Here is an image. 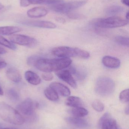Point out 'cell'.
Here are the masks:
<instances>
[{
  "label": "cell",
  "instance_id": "6da1fadb",
  "mask_svg": "<svg viewBox=\"0 0 129 129\" xmlns=\"http://www.w3.org/2000/svg\"><path fill=\"white\" fill-rule=\"evenodd\" d=\"M72 60L69 58L60 59H44L40 58L36 63L35 67L45 73H50L65 69L69 67Z\"/></svg>",
  "mask_w": 129,
  "mask_h": 129
},
{
  "label": "cell",
  "instance_id": "7a4b0ae2",
  "mask_svg": "<svg viewBox=\"0 0 129 129\" xmlns=\"http://www.w3.org/2000/svg\"><path fill=\"white\" fill-rule=\"evenodd\" d=\"M0 119L15 125L25 122L24 118L16 110L4 102H0Z\"/></svg>",
  "mask_w": 129,
  "mask_h": 129
},
{
  "label": "cell",
  "instance_id": "3957f363",
  "mask_svg": "<svg viewBox=\"0 0 129 129\" xmlns=\"http://www.w3.org/2000/svg\"><path fill=\"white\" fill-rule=\"evenodd\" d=\"M53 55L62 58L78 57L87 59L90 57V54L88 51L77 48H72L66 46L57 47L52 50Z\"/></svg>",
  "mask_w": 129,
  "mask_h": 129
},
{
  "label": "cell",
  "instance_id": "277c9868",
  "mask_svg": "<svg viewBox=\"0 0 129 129\" xmlns=\"http://www.w3.org/2000/svg\"><path fill=\"white\" fill-rule=\"evenodd\" d=\"M115 89L113 80L107 77H101L96 81L95 91L98 94L108 96L113 94Z\"/></svg>",
  "mask_w": 129,
  "mask_h": 129
},
{
  "label": "cell",
  "instance_id": "5b68a950",
  "mask_svg": "<svg viewBox=\"0 0 129 129\" xmlns=\"http://www.w3.org/2000/svg\"><path fill=\"white\" fill-rule=\"evenodd\" d=\"M128 21L117 16H112L101 19L94 23L95 26L100 28H113L126 25Z\"/></svg>",
  "mask_w": 129,
  "mask_h": 129
},
{
  "label": "cell",
  "instance_id": "8992f818",
  "mask_svg": "<svg viewBox=\"0 0 129 129\" xmlns=\"http://www.w3.org/2000/svg\"><path fill=\"white\" fill-rule=\"evenodd\" d=\"M87 3L86 0L63 2L51 6L52 10L60 13H69L85 5Z\"/></svg>",
  "mask_w": 129,
  "mask_h": 129
},
{
  "label": "cell",
  "instance_id": "52a82bcc",
  "mask_svg": "<svg viewBox=\"0 0 129 129\" xmlns=\"http://www.w3.org/2000/svg\"><path fill=\"white\" fill-rule=\"evenodd\" d=\"M38 107V102H35L31 99L27 98L19 104L16 110L24 118L35 113V109Z\"/></svg>",
  "mask_w": 129,
  "mask_h": 129
},
{
  "label": "cell",
  "instance_id": "ba28073f",
  "mask_svg": "<svg viewBox=\"0 0 129 129\" xmlns=\"http://www.w3.org/2000/svg\"><path fill=\"white\" fill-rule=\"evenodd\" d=\"M9 39L13 44L29 47H35L38 44V42L36 39L24 35H12L9 37Z\"/></svg>",
  "mask_w": 129,
  "mask_h": 129
},
{
  "label": "cell",
  "instance_id": "9c48e42d",
  "mask_svg": "<svg viewBox=\"0 0 129 129\" xmlns=\"http://www.w3.org/2000/svg\"><path fill=\"white\" fill-rule=\"evenodd\" d=\"M98 125L101 129H120L116 121L108 113L102 116L99 120Z\"/></svg>",
  "mask_w": 129,
  "mask_h": 129
},
{
  "label": "cell",
  "instance_id": "30bf717a",
  "mask_svg": "<svg viewBox=\"0 0 129 129\" xmlns=\"http://www.w3.org/2000/svg\"><path fill=\"white\" fill-rule=\"evenodd\" d=\"M55 74L59 79L69 84L73 88H76L77 83L69 69L65 68L55 71Z\"/></svg>",
  "mask_w": 129,
  "mask_h": 129
},
{
  "label": "cell",
  "instance_id": "8fae6325",
  "mask_svg": "<svg viewBox=\"0 0 129 129\" xmlns=\"http://www.w3.org/2000/svg\"><path fill=\"white\" fill-rule=\"evenodd\" d=\"M63 0H20L21 7H27L30 4H44L50 6L63 2Z\"/></svg>",
  "mask_w": 129,
  "mask_h": 129
},
{
  "label": "cell",
  "instance_id": "7c38bea8",
  "mask_svg": "<svg viewBox=\"0 0 129 129\" xmlns=\"http://www.w3.org/2000/svg\"><path fill=\"white\" fill-rule=\"evenodd\" d=\"M21 23L29 26L48 29H55L57 25L54 23L47 21H27L21 22Z\"/></svg>",
  "mask_w": 129,
  "mask_h": 129
},
{
  "label": "cell",
  "instance_id": "4fadbf2b",
  "mask_svg": "<svg viewBox=\"0 0 129 129\" xmlns=\"http://www.w3.org/2000/svg\"><path fill=\"white\" fill-rule=\"evenodd\" d=\"M49 87L54 89L58 94V93L64 97H67L70 95V91L69 89L60 83L54 82L50 84Z\"/></svg>",
  "mask_w": 129,
  "mask_h": 129
},
{
  "label": "cell",
  "instance_id": "5bb4252c",
  "mask_svg": "<svg viewBox=\"0 0 129 129\" xmlns=\"http://www.w3.org/2000/svg\"><path fill=\"white\" fill-rule=\"evenodd\" d=\"M102 62L105 67L111 69L118 68L120 65V61L119 59L111 56L104 57Z\"/></svg>",
  "mask_w": 129,
  "mask_h": 129
},
{
  "label": "cell",
  "instance_id": "9a60e30c",
  "mask_svg": "<svg viewBox=\"0 0 129 129\" xmlns=\"http://www.w3.org/2000/svg\"><path fill=\"white\" fill-rule=\"evenodd\" d=\"M48 11L43 7H35L27 11V15L30 18H40L46 16Z\"/></svg>",
  "mask_w": 129,
  "mask_h": 129
},
{
  "label": "cell",
  "instance_id": "2e32d148",
  "mask_svg": "<svg viewBox=\"0 0 129 129\" xmlns=\"http://www.w3.org/2000/svg\"><path fill=\"white\" fill-rule=\"evenodd\" d=\"M6 74L8 79L14 82L19 83L22 80L20 72L15 68H8L6 72Z\"/></svg>",
  "mask_w": 129,
  "mask_h": 129
},
{
  "label": "cell",
  "instance_id": "e0dca14e",
  "mask_svg": "<svg viewBox=\"0 0 129 129\" xmlns=\"http://www.w3.org/2000/svg\"><path fill=\"white\" fill-rule=\"evenodd\" d=\"M66 120L70 124L78 128H85L88 125L86 120L82 119L81 117H69L67 118Z\"/></svg>",
  "mask_w": 129,
  "mask_h": 129
},
{
  "label": "cell",
  "instance_id": "ac0fdd59",
  "mask_svg": "<svg viewBox=\"0 0 129 129\" xmlns=\"http://www.w3.org/2000/svg\"><path fill=\"white\" fill-rule=\"evenodd\" d=\"M25 78L29 83L34 85H39L41 82V78L39 76L30 71H28L25 73Z\"/></svg>",
  "mask_w": 129,
  "mask_h": 129
},
{
  "label": "cell",
  "instance_id": "d6986e66",
  "mask_svg": "<svg viewBox=\"0 0 129 129\" xmlns=\"http://www.w3.org/2000/svg\"><path fill=\"white\" fill-rule=\"evenodd\" d=\"M22 29L16 26H5L0 27V35H10L20 32Z\"/></svg>",
  "mask_w": 129,
  "mask_h": 129
},
{
  "label": "cell",
  "instance_id": "ffe728a7",
  "mask_svg": "<svg viewBox=\"0 0 129 129\" xmlns=\"http://www.w3.org/2000/svg\"><path fill=\"white\" fill-rule=\"evenodd\" d=\"M66 104L67 106L73 108L82 107V101L80 98L76 96H70L67 99Z\"/></svg>",
  "mask_w": 129,
  "mask_h": 129
},
{
  "label": "cell",
  "instance_id": "44dd1931",
  "mask_svg": "<svg viewBox=\"0 0 129 129\" xmlns=\"http://www.w3.org/2000/svg\"><path fill=\"white\" fill-rule=\"evenodd\" d=\"M44 94L47 99L52 101H56L59 99L57 92L50 87L46 88L44 90Z\"/></svg>",
  "mask_w": 129,
  "mask_h": 129
},
{
  "label": "cell",
  "instance_id": "7402d4cb",
  "mask_svg": "<svg viewBox=\"0 0 129 129\" xmlns=\"http://www.w3.org/2000/svg\"><path fill=\"white\" fill-rule=\"evenodd\" d=\"M70 112L73 116L78 117H83L87 116L88 114V111L82 107L73 108Z\"/></svg>",
  "mask_w": 129,
  "mask_h": 129
},
{
  "label": "cell",
  "instance_id": "603a6c76",
  "mask_svg": "<svg viewBox=\"0 0 129 129\" xmlns=\"http://www.w3.org/2000/svg\"><path fill=\"white\" fill-rule=\"evenodd\" d=\"M123 8L119 5H113L110 6L106 10V13L108 15H114L118 14L122 12Z\"/></svg>",
  "mask_w": 129,
  "mask_h": 129
},
{
  "label": "cell",
  "instance_id": "cb8c5ba5",
  "mask_svg": "<svg viewBox=\"0 0 129 129\" xmlns=\"http://www.w3.org/2000/svg\"><path fill=\"white\" fill-rule=\"evenodd\" d=\"M7 94L8 98L11 101L16 102L19 100V95L14 89L11 88L7 90Z\"/></svg>",
  "mask_w": 129,
  "mask_h": 129
},
{
  "label": "cell",
  "instance_id": "d4e9b609",
  "mask_svg": "<svg viewBox=\"0 0 129 129\" xmlns=\"http://www.w3.org/2000/svg\"><path fill=\"white\" fill-rule=\"evenodd\" d=\"M0 45L13 50H15L17 49L16 46L14 44L8 41L1 35H0Z\"/></svg>",
  "mask_w": 129,
  "mask_h": 129
},
{
  "label": "cell",
  "instance_id": "484cf974",
  "mask_svg": "<svg viewBox=\"0 0 129 129\" xmlns=\"http://www.w3.org/2000/svg\"><path fill=\"white\" fill-rule=\"evenodd\" d=\"M115 41L117 43L125 47H129V39L128 37L123 36H117L115 38Z\"/></svg>",
  "mask_w": 129,
  "mask_h": 129
},
{
  "label": "cell",
  "instance_id": "4316f807",
  "mask_svg": "<svg viewBox=\"0 0 129 129\" xmlns=\"http://www.w3.org/2000/svg\"><path fill=\"white\" fill-rule=\"evenodd\" d=\"M92 105L93 108L98 112L103 111L104 108V105L99 100H95L92 102Z\"/></svg>",
  "mask_w": 129,
  "mask_h": 129
},
{
  "label": "cell",
  "instance_id": "83f0119b",
  "mask_svg": "<svg viewBox=\"0 0 129 129\" xmlns=\"http://www.w3.org/2000/svg\"><path fill=\"white\" fill-rule=\"evenodd\" d=\"M119 99L123 103H127L129 102V89H125L122 91L119 95Z\"/></svg>",
  "mask_w": 129,
  "mask_h": 129
},
{
  "label": "cell",
  "instance_id": "f1b7e54d",
  "mask_svg": "<svg viewBox=\"0 0 129 129\" xmlns=\"http://www.w3.org/2000/svg\"><path fill=\"white\" fill-rule=\"evenodd\" d=\"M40 57L37 56H32L27 58V64L30 66H35L36 63Z\"/></svg>",
  "mask_w": 129,
  "mask_h": 129
},
{
  "label": "cell",
  "instance_id": "f546056e",
  "mask_svg": "<svg viewBox=\"0 0 129 129\" xmlns=\"http://www.w3.org/2000/svg\"><path fill=\"white\" fill-rule=\"evenodd\" d=\"M68 17L73 19H80L84 18V16L77 13H68Z\"/></svg>",
  "mask_w": 129,
  "mask_h": 129
},
{
  "label": "cell",
  "instance_id": "4dcf8cb0",
  "mask_svg": "<svg viewBox=\"0 0 129 129\" xmlns=\"http://www.w3.org/2000/svg\"><path fill=\"white\" fill-rule=\"evenodd\" d=\"M42 78L44 80L47 81H50L52 80L54 78V76L50 73H45L42 75Z\"/></svg>",
  "mask_w": 129,
  "mask_h": 129
},
{
  "label": "cell",
  "instance_id": "1f68e13d",
  "mask_svg": "<svg viewBox=\"0 0 129 129\" xmlns=\"http://www.w3.org/2000/svg\"><path fill=\"white\" fill-rule=\"evenodd\" d=\"M7 65V63L5 61L0 60V70L4 68Z\"/></svg>",
  "mask_w": 129,
  "mask_h": 129
},
{
  "label": "cell",
  "instance_id": "d6a6232c",
  "mask_svg": "<svg viewBox=\"0 0 129 129\" xmlns=\"http://www.w3.org/2000/svg\"><path fill=\"white\" fill-rule=\"evenodd\" d=\"M7 53V51L5 49L0 47V54H4Z\"/></svg>",
  "mask_w": 129,
  "mask_h": 129
},
{
  "label": "cell",
  "instance_id": "836d02e7",
  "mask_svg": "<svg viewBox=\"0 0 129 129\" xmlns=\"http://www.w3.org/2000/svg\"><path fill=\"white\" fill-rule=\"evenodd\" d=\"M121 2L123 4L126 6L129 7V0H121Z\"/></svg>",
  "mask_w": 129,
  "mask_h": 129
},
{
  "label": "cell",
  "instance_id": "e575fe53",
  "mask_svg": "<svg viewBox=\"0 0 129 129\" xmlns=\"http://www.w3.org/2000/svg\"><path fill=\"white\" fill-rule=\"evenodd\" d=\"M129 106H128V107L126 108L125 110V113L126 114L128 115V114H129Z\"/></svg>",
  "mask_w": 129,
  "mask_h": 129
},
{
  "label": "cell",
  "instance_id": "d590c367",
  "mask_svg": "<svg viewBox=\"0 0 129 129\" xmlns=\"http://www.w3.org/2000/svg\"><path fill=\"white\" fill-rule=\"evenodd\" d=\"M3 94H4V92H3V89L0 86V95H2Z\"/></svg>",
  "mask_w": 129,
  "mask_h": 129
},
{
  "label": "cell",
  "instance_id": "8d00e7d4",
  "mask_svg": "<svg viewBox=\"0 0 129 129\" xmlns=\"http://www.w3.org/2000/svg\"><path fill=\"white\" fill-rule=\"evenodd\" d=\"M129 17V11H128L126 13V20L128 21Z\"/></svg>",
  "mask_w": 129,
  "mask_h": 129
},
{
  "label": "cell",
  "instance_id": "74e56055",
  "mask_svg": "<svg viewBox=\"0 0 129 129\" xmlns=\"http://www.w3.org/2000/svg\"><path fill=\"white\" fill-rule=\"evenodd\" d=\"M4 7V5H3L2 4H1V3H0V10H1L2 9H3V8Z\"/></svg>",
  "mask_w": 129,
  "mask_h": 129
},
{
  "label": "cell",
  "instance_id": "f35d334b",
  "mask_svg": "<svg viewBox=\"0 0 129 129\" xmlns=\"http://www.w3.org/2000/svg\"><path fill=\"white\" fill-rule=\"evenodd\" d=\"M1 129H18L14 128H2Z\"/></svg>",
  "mask_w": 129,
  "mask_h": 129
},
{
  "label": "cell",
  "instance_id": "ab89813d",
  "mask_svg": "<svg viewBox=\"0 0 129 129\" xmlns=\"http://www.w3.org/2000/svg\"><path fill=\"white\" fill-rule=\"evenodd\" d=\"M2 126H2V124L1 123H0V129L2 128H3V127H2Z\"/></svg>",
  "mask_w": 129,
  "mask_h": 129
}]
</instances>
